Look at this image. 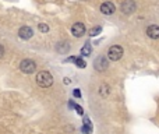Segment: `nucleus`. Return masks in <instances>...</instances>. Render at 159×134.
<instances>
[{
    "label": "nucleus",
    "instance_id": "1",
    "mask_svg": "<svg viewBox=\"0 0 159 134\" xmlns=\"http://www.w3.org/2000/svg\"><path fill=\"white\" fill-rule=\"evenodd\" d=\"M36 84L42 88H49L53 84V77L49 71H41L36 76Z\"/></svg>",
    "mask_w": 159,
    "mask_h": 134
},
{
    "label": "nucleus",
    "instance_id": "10",
    "mask_svg": "<svg viewBox=\"0 0 159 134\" xmlns=\"http://www.w3.org/2000/svg\"><path fill=\"white\" fill-rule=\"evenodd\" d=\"M91 52H92V48H91V45L89 44H85L84 46H82V49H81V55L82 56H88V55H91Z\"/></svg>",
    "mask_w": 159,
    "mask_h": 134
},
{
    "label": "nucleus",
    "instance_id": "16",
    "mask_svg": "<svg viewBox=\"0 0 159 134\" xmlns=\"http://www.w3.org/2000/svg\"><path fill=\"white\" fill-rule=\"evenodd\" d=\"M75 110H77V113H78V115H82V113H84V110H82V108L81 106H78V105H75Z\"/></svg>",
    "mask_w": 159,
    "mask_h": 134
},
{
    "label": "nucleus",
    "instance_id": "3",
    "mask_svg": "<svg viewBox=\"0 0 159 134\" xmlns=\"http://www.w3.org/2000/svg\"><path fill=\"white\" fill-rule=\"evenodd\" d=\"M20 70L25 74H32L34 71L36 70V64H35V62L31 60V59H25V60H22L21 63H20Z\"/></svg>",
    "mask_w": 159,
    "mask_h": 134
},
{
    "label": "nucleus",
    "instance_id": "14",
    "mask_svg": "<svg viewBox=\"0 0 159 134\" xmlns=\"http://www.w3.org/2000/svg\"><path fill=\"white\" fill-rule=\"evenodd\" d=\"M99 32H101V28H99V27L98 28H92V30L89 31V35L91 36H95V35H98Z\"/></svg>",
    "mask_w": 159,
    "mask_h": 134
},
{
    "label": "nucleus",
    "instance_id": "2",
    "mask_svg": "<svg viewBox=\"0 0 159 134\" xmlns=\"http://www.w3.org/2000/svg\"><path fill=\"white\" fill-rule=\"evenodd\" d=\"M121 56H123V48L119 46V45H113V46H110L109 50H107V59H109V60L117 62L121 59Z\"/></svg>",
    "mask_w": 159,
    "mask_h": 134
},
{
    "label": "nucleus",
    "instance_id": "17",
    "mask_svg": "<svg viewBox=\"0 0 159 134\" xmlns=\"http://www.w3.org/2000/svg\"><path fill=\"white\" fill-rule=\"evenodd\" d=\"M3 55H4V49H3V46L0 45V59L3 58Z\"/></svg>",
    "mask_w": 159,
    "mask_h": 134
},
{
    "label": "nucleus",
    "instance_id": "9",
    "mask_svg": "<svg viewBox=\"0 0 159 134\" xmlns=\"http://www.w3.org/2000/svg\"><path fill=\"white\" fill-rule=\"evenodd\" d=\"M147 35L152 39H159V27L158 25H149L147 28Z\"/></svg>",
    "mask_w": 159,
    "mask_h": 134
},
{
    "label": "nucleus",
    "instance_id": "7",
    "mask_svg": "<svg viewBox=\"0 0 159 134\" xmlns=\"http://www.w3.org/2000/svg\"><path fill=\"white\" fill-rule=\"evenodd\" d=\"M115 4L113 3H110V2H105V3H102V6H101V11L103 14H106V16H110V14H113L115 13Z\"/></svg>",
    "mask_w": 159,
    "mask_h": 134
},
{
    "label": "nucleus",
    "instance_id": "11",
    "mask_svg": "<svg viewBox=\"0 0 159 134\" xmlns=\"http://www.w3.org/2000/svg\"><path fill=\"white\" fill-rule=\"evenodd\" d=\"M69 49H70V46H69V44H67V42H64V46H61V44H59V45H57V50H59L60 53L69 52Z\"/></svg>",
    "mask_w": 159,
    "mask_h": 134
},
{
    "label": "nucleus",
    "instance_id": "15",
    "mask_svg": "<svg viewBox=\"0 0 159 134\" xmlns=\"http://www.w3.org/2000/svg\"><path fill=\"white\" fill-rule=\"evenodd\" d=\"M107 94H109V88H107L106 85H102V88H101V95L106 96Z\"/></svg>",
    "mask_w": 159,
    "mask_h": 134
},
{
    "label": "nucleus",
    "instance_id": "18",
    "mask_svg": "<svg viewBox=\"0 0 159 134\" xmlns=\"http://www.w3.org/2000/svg\"><path fill=\"white\" fill-rule=\"evenodd\" d=\"M74 95H75V96H78V98H80V96H81V92H80L78 90H74Z\"/></svg>",
    "mask_w": 159,
    "mask_h": 134
},
{
    "label": "nucleus",
    "instance_id": "4",
    "mask_svg": "<svg viewBox=\"0 0 159 134\" xmlns=\"http://www.w3.org/2000/svg\"><path fill=\"white\" fill-rule=\"evenodd\" d=\"M71 34L75 36V38H81L85 34V25L82 22H75L71 27Z\"/></svg>",
    "mask_w": 159,
    "mask_h": 134
},
{
    "label": "nucleus",
    "instance_id": "13",
    "mask_svg": "<svg viewBox=\"0 0 159 134\" xmlns=\"http://www.w3.org/2000/svg\"><path fill=\"white\" fill-rule=\"evenodd\" d=\"M38 28H39V31H41V32H48V31H49V27H48L46 24H39Z\"/></svg>",
    "mask_w": 159,
    "mask_h": 134
},
{
    "label": "nucleus",
    "instance_id": "6",
    "mask_svg": "<svg viewBox=\"0 0 159 134\" xmlns=\"http://www.w3.org/2000/svg\"><path fill=\"white\" fill-rule=\"evenodd\" d=\"M93 66H95V68L98 71L106 70V67H107V58H106V56H99L98 59H95Z\"/></svg>",
    "mask_w": 159,
    "mask_h": 134
},
{
    "label": "nucleus",
    "instance_id": "12",
    "mask_svg": "<svg viewBox=\"0 0 159 134\" xmlns=\"http://www.w3.org/2000/svg\"><path fill=\"white\" fill-rule=\"evenodd\" d=\"M74 63H75V66H78L80 68H84L85 66H87V63H85V62L82 60L81 58H77V59H75V62H74Z\"/></svg>",
    "mask_w": 159,
    "mask_h": 134
},
{
    "label": "nucleus",
    "instance_id": "5",
    "mask_svg": "<svg viewBox=\"0 0 159 134\" xmlns=\"http://www.w3.org/2000/svg\"><path fill=\"white\" fill-rule=\"evenodd\" d=\"M121 11L124 14H131L135 11V3L134 0H124L121 4Z\"/></svg>",
    "mask_w": 159,
    "mask_h": 134
},
{
    "label": "nucleus",
    "instance_id": "8",
    "mask_svg": "<svg viewBox=\"0 0 159 134\" xmlns=\"http://www.w3.org/2000/svg\"><path fill=\"white\" fill-rule=\"evenodd\" d=\"M18 35H20V38H22V39H30V38H32L34 31L31 27H21L18 31Z\"/></svg>",
    "mask_w": 159,
    "mask_h": 134
}]
</instances>
